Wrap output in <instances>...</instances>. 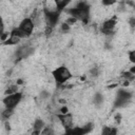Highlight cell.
I'll use <instances>...</instances> for the list:
<instances>
[{"label":"cell","mask_w":135,"mask_h":135,"mask_svg":"<svg viewBox=\"0 0 135 135\" xmlns=\"http://www.w3.org/2000/svg\"><path fill=\"white\" fill-rule=\"evenodd\" d=\"M45 127V123L42 119L40 118H37L35 121H34V124H33V128H34V131H38V132H41L43 130V128Z\"/></svg>","instance_id":"obj_11"},{"label":"cell","mask_w":135,"mask_h":135,"mask_svg":"<svg viewBox=\"0 0 135 135\" xmlns=\"http://www.w3.org/2000/svg\"><path fill=\"white\" fill-rule=\"evenodd\" d=\"M43 15H44V18H45V21H46L47 26L53 28L57 24V22L59 20L60 12H58L56 8L55 9H52V8L44 7L43 8Z\"/></svg>","instance_id":"obj_3"},{"label":"cell","mask_w":135,"mask_h":135,"mask_svg":"<svg viewBox=\"0 0 135 135\" xmlns=\"http://www.w3.org/2000/svg\"><path fill=\"white\" fill-rule=\"evenodd\" d=\"M130 24H131L132 27H134V25H135V18H131L130 19Z\"/></svg>","instance_id":"obj_29"},{"label":"cell","mask_w":135,"mask_h":135,"mask_svg":"<svg viewBox=\"0 0 135 135\" xmlns=\"http://www.w3.org/2000/svg\"><path fill=\"white\" fill-rule=\"evenodd\" d=\"M113 3H115V1H102V4L104 5H111Z\"/></svg>","instance_id":"obj_28"},{"label":"cell","mask_w":135,"mask_h":135,"mask_svg":"<svg viewBox=\"0 0 135 135\" xmlns=\"http://www.w3.org/2000/svg\"><path fill=\"white\" fill-rule=\"evenodd\" d=\"M115 121H116V123H119L121 121V114L120 113H117L115 115Z\"/></svg>","instance_id":"obj_26"},{"label":"cell","mask_w":135,"mask_h":135,"mask_svg":"<svg viewBox=\"0 0 135 135\" xmlns=\"http://www.w3.org/2000/svg\"><path fill=\"white\" fill-rule=\"evenodd\" d=\"M34 52V49L31 47L30 45H21L17 51H16V60H21L26 57H28L32 53Z\"/></svg>","instance_id":"obj_9"},{"label":"cell","mask_w":135,"mask_h":135,"mask_svg":"<svg viewBox=\"0 0 135 135\" xmlns=\"http://www.w3.org/2000/svg\"><path fill=\"white\" fill-rule=\"evenodd\" d=\"M66 13L76 20H81L82 22L86 23L90 18V5L85 1H80L75 7L66 9Z\"/></svg>","instance_id":"obj_1"},{"label":"cell","mask_w":135,"mask_h":135,"mask_svg":"<svg viewBox=\"0 0 135 135\" xmlns=\"http://www.w3.org/2000/svg\"><path fill=\"white\" fill-rule=\"evenodd\" d=\"M115 25H116V18L113 17V18H111V19L105 20V21L101 24L100 31H101V33L104 34V35H112Z\"/></svg>","instance_id":"obj_8"},{"label":"cell","mask_w":135,"mask_h":135,"mask_svg":"<svg viewBox=\"0 0 135 135\" xmlns=\"http://www.w3.org/2000/svg\"><path fill=\"white\" fill-rule=\"evenodd\" d=\"M5 129H6V130H9V123H8L7 121L5 122Z\"/></svg>","instance_id":"obj_31"},{"label":"cell","mask_w":135,"mask_h":135,"mask_svg":"<svg viewBox=\"0 0 135 135\" xmlns=\"http://www.w3.org/2000/svg\"><path fill=\"white\" fill-rule=\"evenodd\" d=\"M93 129H94V124L92 122H89L82 127H75V128H70L65 130L63 135H86Z\"/></svg>","instance_id":"obj_5"},{"label":"cell","mask_w":135,"mask_h":135,"mask_svg":"<svg viewBox=\"0 0 135 135\" xmlns=\"http://www.w3.org/2000/svg\"><path fill=\"white\" fill-rule=\"evenodd\" d=\"M132 98V93L131 92H128L126 90H119L117 92V95H116V99H115V102H114V108L117 109V108H122L124 105H127V103L131 100Z\"/></svg>","instance_id":"obj_4"},{"label":"cell","mask_w":135,"mask_h":135,"mask_svg":"<svg viewBox=\"0 0 135 135\" xmlns=\"http://www.w3.org/2000/svg\"><path fill=\"white\" fill-rule=\"evenodd\" d=\"M116 134H117L116 128H112V127H108V126H104L102 128L101 135H116Z\"/></svg>","instance_id":"obj_12"},{"label":"cell","mask_w":135,"mask_h":135,"mask_svg":"<svg viewBox=\"0 0 135 135\" xmlns=\"http://www.w3.org/2000/svg\"><path fill=\"white\" fill-rule=\"evenodd\" d=\"M22 82H23V81H22V80H21V79H19V80H18V81H17V83H22Z\"/></svg>","instance_id":"obj_33"},{"label":"cell","mask_w":135,"mask_h":135,"mask_svg":"<svg viewBox=\"0 0 135 135\" xmlns=\"http://www.w3.org/2000/svg\"><path fill=\"white\" fill-rule=\"evenodd\" d=\"M76 21H77V20H76L75 18H73V17H70V18H69V19L65 21V23H66V24H69V25H71V24L75 23Z\"/></svg>","instance_id":"obj_23"},{"label":"cell","mask_w":135,"mask_h":135,"mask_svg":"<svg viewBox=\"0 0 135 135\" xmlns=\"http://www.w3.org/2000/svg\"><path fill=\"white\" fill-rule=\"evenodd\" d=\"M129 56H130V60H131V62H135V52L134 51H131L130 53H129Z\"/></svg>","instance_id":"obj_22"},{"label":"cell","mask_w":135,"mask_h":135,"mask_svg":"<svg viewBox=\"0 0 135 135\" xmlns=\"http://www.w3.org/2000/svg\"><path fill=\"white\" fill-rule=\"evenodd\" d=\"M60 112H61L60 114H66V113H69V112H68V108H66V107H62V108L60 109Z\"/></svg>","instance_id":"obj_27"},{"label":"cell","mask_w":135,"mask_h":135,"mask_svg":"<svg viewBox=\"0 0 135 135\" xmlns=\"http://www.w3.org/2000/svg\"><path fill=\"white\" fill-rule=\"evenodd\" d=\"M4 33V23H3V20L2 18L0 17V36Z\"/></svg>","instance_id":"obj_21"},{"label":"cell","mask_w":135,"mask_h":135,"mask_svg":"<svg viewBox=\"0 0 135 135\" xmlns=\"http://www.w3.org/2000/svg\"><path fill=\"white\" fill-rule=\"evenodd\" d=\"M19 41H20V38H19V37H17V36H15V35H13V34L9 33V37H8V39H7L6 41H4V44H5V45L17 44Z\"/></svg>","instance_id":"obj_13"},{"label":"cell","mask_w":135,"mask_h":135,"mask_svg":"<svg viewBox=\"0 0 135 135\" xmlns=\"http://www.w3.org/2000/svg\"><path fill=\"white\" fill-rule=\"evenodd\" d=\"M47 96H49V93H47L46 91H43V92L41 93V97H42V98H45V97H47Z\"/></svg>","instance_id":"obj_30"},{"label":"cell","mask_w":135,"mask_h":135,"mask_svg":"<svg viewBox=\"0 0 135 135\" xmlns=\"http://www.w3.org/2000/svg\"><path fill=\"white\" fill-rule=\"evenodd\" d=\"M122 75H123V77H124L129 82H130V81H133V80L135 79V75L132 74V73H130V72H124Z\"/></svg>","instance_id":"obj_18"},{"label":"cell","mask_w":135,"mask_h":135,"mask_svg":"<svg viewBox=\"0 0 135 135\" xmlns=\"http://www.w3.org/2000/svg\"><path fill=\"white\" fill-rule=\"evenodd\" d=\"M57 117L59 118L61 124L63 126V128L65 130L72 128V126H73V116H72V114H70V113H66V114H58Z\"/></svg>","instance_id":"obj_10"},{"label":"cell","mask_w":135,"mask_h":135,"mask_svg":"<svg viewBox=\"0 0 135 135\" xmlns=\"http://www.w3.org/2000/svg\"><path fill=\"white\" fill-rule=\"evenodd\" d=\"M70 3V0H64V1H55V5H56V9L58 12L61 13V11H63L65 8V6Z\"/></svg>","instance_id":"obj_14"},{"label":"cell","mask_w":135,"mask_h":135,"mask_svg":"<svg viewBox=\"0 0 135 135\" xmlns=\"http://www.w3.org/2000/svg\"><path fill=\"white\" fill-rule=\"evenodd\" d=\"M52 75H53L57 85L63 84L66 80H69L72 77V74H71L70 70L66 66H63V65L55 69L54 71H52Z\"/></svg>","instance_id":"obj_2"},{"label":"cell","mask_w":135,"mask_h":135,"mask_svg":"<svg viewBox=\"0 0 135 135\" xmlns=\"http://www.w3.org/2000/svg\"><path fill=\"white\" fill-rule=\"evenodd\" d=\"M17 90H18L17 85H12V86H9V88L5 91V94H6V95H11V94L17 93Z\"/></svg>","instance_id":"obj_19"},{"label":"cell","mask_w":135,"mask_h":135,"mask_svg":"<svg viewBox=\"0 0 135 135\" xmlns=\"http://www.w3.org/2000/svg\"><path fill=\"white\" fill-rule=\"evenodd\" d=\"M91 74H92L94 77H96V76L98 75V68H93V69L91 70Z\"/></svg>","instance_id":"obj_25"},{"label":"cell","mask_w":135,"mask_h":135,"mask_svg":"<svg viewBox=\"0 0 135 135\" xmlns=\"http://www.w3.org/2000/svg\"><path fill=\"white\" fill-rule=\"evenodd\" d=\"M34 25H35V24H34V22H33L32 18H24V19L20 22L18 28H19V31L23 34L24 37H28V36L33 33Z\"/></svg>","instance_id":"obj_7"},{"label":"cell","mask_w":135,"mask_h":135,"mask_svg":"<svg viewBox=\"0 0 135 135\" xmlns=\"http://www.w3.org/2000/svg\"><path fill=\"white\" fill-rule=\"evenodd\" d=\"M8 37H9V33H8V32H4V33L0 36V40H2V41H6V40L8 39Z\"/></svg>","instance_id":"obj_20"},{"label":"cell","mask_w":135,"mask_h":135,"mask_svg":"<svg viewBox=\"0 0 135 135\" xmlns=\"http://www.w3.org/2000/svg\"><path fill=\"white\" fill-rule=\"evenodd\" d=\"M93 101H94V103H95L96 105H100V104L102 103V101H103V96H102L100 93H96V94L94 95Z\"/></svg>","instance_id":"obj_15"},{"label":"cell","mask_w":135,"mask_h":135,"mask_svg":"<svg viewBox=\"0 0 135 135\" xmlns=\"http://www.w3.org/2000/svg\"><path fill=\"white\" fill-rule=\"evenodd\" d=\"M13 110H11V109H5L2 113H1V116H2V118L3 119H7V118H9L11 117V115L13 114Z\"/></svg>","instance_id":"obj_16"},{"label":"cell","mask_w":135,"mask_h":135,"mask_svg":"<svg viewBox=\"0 0 135 135\" xmlns=\"http://www.w3.org/2000/svg\"><path fill=\"white\" fill-rule=\"evenodd\" d=\"M40 134L41 135H54V131L50 127H44L43 130L40 132Z\"/></svg>","instance_id":"obj_17"},{"label":"cell","mask_w":135,"mask_h":135,"mask_svg":"<svg viewBox=\"0 0 135 135\" xmlns=\"http://www.w3.org/2000/svg\"><path fill=\"white\" fill-rule=\"evenodd\" d=\"M61 30H62L63 32H68V31L70 30V25H69V24H66V23L64 22V23H62V24H61Z\"/></svg>","instance_id":"obj_24"},{"label":"cell","mask_w":135,"mask_h":135,"mask_svg":"<svg viewBox=\"0 0 135 135\" xmlns=\"http://www.w3.org/2000/svg\"><path fill=\"white\" fill-rule=\"evenodd\" d=\"M32 135H40V132H38V131H34V132L32 133Z\"/></svg>","instance_id":"obj_32"},{"label":"cell","mask_w":135,"mask_h":135,"mask_svg":"<svg viewBox=\"0 0 135 135\" xmlns=\"http://www.w3.org/2000/svg\"><path fill=\"white\" fill-rule=\"evenodd\" d=\"M21 98H22V94L19 92L11 95H6V97L3 99V104L5 105V109L14 110V108H16L18 103L21 101Z\"/></svg>","instance_id":"obj_6"}]
</instances>
